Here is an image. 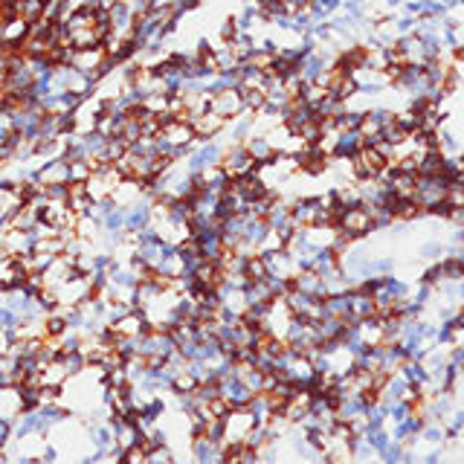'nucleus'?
I'll return each instance as SVG.
<instances>
[{
  "label": "nucleus",
  "instance_id": "nucleus-4",
  "mask_svg": "<svg viewBox=\"0 0 464 464\" xmlns=\"http://www.w3.org/2000/svg\"><path fill=\"white\" fill-rule=\"evenodd\" d=\"M24 412V403H21V389H17L15 383H6L0 386V418L15 423L17 415Z\"/></svg>",
  "mask_w": 464,
  "mask_h": 464
},
{
  "label": "nucleus",
  "instance_id": "nucleus-8",
  "mask_svg": "<svg viewBox=\"0 0 464 464\" xmlns=\"http://www.w3.org/2000/svg\"><path fill=\"white\" fill-rule=\"evenodd\" d=\"M168 464V461H174V450L168 447V444H160V447H151L148 450V464Z\"/></svg>",
  "mask_w": 464,
  "mask_h": 464
},
{
  "label": "nucleus",
  "instance_id": "nucleus-3",
  "mask_svg": "<svg viewBox=\"0 0 464 464\" xmlns=\"http://www.w3.org/2000/svg\"><path fill=\"white\" fill-rule=\"evenodd\" d=\"M226 119L224 116H218L215 110H203L201 116H195L191 119V128H195V137H198V143H206V140H218L221 133L226 131Z\"/></svg>",
  "mask_w": 464,
  "mask_h": 464
},
{
  "label": "nucleus",
  "instance_id": "nucleus-10",
  "mask_svg": "<svg viewBox=\"0 0 464 464\" xmlns=\"http://www.w3.org/2000/svg\"><path fill=\"white\" fill-rule=\"evenodd\" d=\"M9 441H12V423L0 418V447H9Z\"/></svg>",
  "mask_w": 464,
  "mask_h": 464
},
{
  "label": "nucleus",
  "instance_id": "nucleus-2",
  "mask_svg": "<svg viewBox=\"0 0 464 464\" xmlns=\"http://www.w3.org/2000/svg\"><path fill=\"white\" fill-rule=\"evenodd\" d=\"M209 110H215L224 119H235L238 113H244V102H241V90L238 87H224L218 93L209 96Z\"/></svg>",
  "mask_w": 464,
  "mask_h": 464
},
{
  "label": "nucleus",
  "instance_id": "nucleus-5",
  "mask_svg": "<svg viewBox=\"0 0 464 464\" xmlns=\"http://www.w3.org/2000/svg\"><path fill=\"white\" fill-rule=\"evenodd\" d=\"M244 276L247 282H264L270 273H267V259L261 253H247L244 259Z\"/></svg>",
  "mask_w": 464,
  "mask_h": 464
},
{
  "label": "nucleus",
  "instance_id": "nucleus-7",
  "mask_svg": "<svg viewBox=\"0 0 464 464\" xmlns=\"http://www.w3.org/2000/svg\"><path fill=\"white\" fill-rule=\"evenodd\" d=\"M93 171V163L90 160H73L70 163V183H85Z\"/></svg>",
  "mask_w": 464,
  "mask_h": 464
},
{
  "label": "nucleus",
  "instance_id": "nucleus-1",
  "mask_svg": "<svg viewBox=\"0 0 464 464\" xmlns=\"http://www.w3.org/2000/svg\"><path fill=\"white\" fill-rule=\"evenodd\" d=\"M221 168L229 174V177H244V174H253L259 171V163L253 160V154L247 151L244 143H232L224 148V157H221Z\"/></svg>",
  "mask_w": 464,
  "mask_h": 464
},
{
  "label": "nucleus",
  "instance_id": "nucleus-9",
  "mask_svg": "<svg viewBox=\"0 0 464 464\" xmlns=\"http://www.w3.org/2000/svg\"><path fill=\"white\" fill-rule=\"evenodd\" d=\"M235 35H238V21H235V15H232V17H226V21L221 24V41L229 44Z\"/></svg>",
  "mask_w": 464,
  "mask_h": 464
},
{
  "label": "nucleus",
  "instance_id": "nucleus-6",
  "mask_svg": "<svg viewBox=\"0 0 464 464\" xmlns=\"http://www.w3.org/2000/svg\"><path fill=\"white\" fill-rule=\"evenodd\" d=\"M44 0H17V15L24 17L27 24H35L38 17H44Z\"/></svg>",
  "mask_w": 464,
  "mask_h": 464
}]
</instances>
